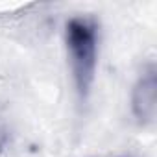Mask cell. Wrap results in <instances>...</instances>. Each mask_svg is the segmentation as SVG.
<instances>
[{"mask_svg":"<svg viewBox=\"0 0 157 157\" xmlns=\"http://www.w3.org/2000/svg\"><path fill=\"white\" fill-rule=\"evenodd\" d=\"M65 43L70 61L76 91L82 100L87 98L98 61V26L87 17H74L67 22Z\"/></svg>","mask_w":157,"mask_h":157,"instance_id":"cell-1","label":"cell"},{"mask_svg":"<svg viewBox=\"0 0 157 157\" xmlns=\"http://www.w3.org/2000/svg\"><path fill=\"white\" fill-rule=\"evenodd\" d=\"M131 111L133 117L142 124H153L157 115V70L151 65L146 68L131 93Z\"/></svg>","mask_w":157,"mask_h":157,"instance_id":"cell-2","label":"cell"},{"mask_svg":"<svg viewBox=\"0 0 157 157\" xmlns=\"http://www.w3.org/2000/svg\"><path fill=\"white\" fill-rule=\"evenodd\" d=\"M8 140H10V135H8V129L6 126L0 122V151H4L6 146H8Z\"/></svg>","mask_w":157,"mask_h":157,"instance_id":"cell-3","label":"cell"}]
</instances>
